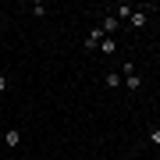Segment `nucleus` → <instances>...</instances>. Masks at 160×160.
<instances>
[{
    "label": "nucleus",
    "instance_id": "nucleus-1",
    "mask_svg": "<svg viewBox=\"0 0 160 160\" xmlns=\"http://www.w3.org/2000/svg\"><path fill=\"white\" fill-rule=\"evenodd\" d=\"M4 142L11 146V149H14L18 142H22V132H18V128H7V132H4Z\"/></svg>",
    "mask_w": 160,
    "mask_h": 160
},
{
    "label": "nucleus",
    "instance_id": "nucleus-2",
    "mask_svg": "<svg viewBox=\"0 0 160 160\" xmlns=\"http://www.w3.org/2000/svg\"><path fill=\"white\" fill-rule=\"evenodd\" d=\"M100 43H103V32H100V29H92V32H89V39H86V50H96Z\"/></svg>",
    "mask_w": 160,
    "mask_h": 160
},
{
    "label": "nucleus",
    "instance_id": "nucleus-3",
    "mask_svg": "<svg viewBox=\"0 0 160 160\" xmlns=\"http://www.w3.org/2000/svg\"><path fill=\"white\" fill-rule=\"evenodd\" d=\"M132 11H135L132 4H114V18H118V22H121V18H132Z\"/></svg>",
    "mask_w": 160,
    "mask_h": 160
},
{
    "label": "nucleus",
    "instance_id": "nucleus-4",
    "mask_svg": "<svg viewBox=\"0 0 160 160\" xmlns=\"http://www.w3.org/2000/svg\"><path fill=\"white\" fill-rule=\"evenodd\" d=\"M114 50H118V39H103L100 43V53H107V57H114Z\"/></svg>",
    "mask_w": 160,
    "mask_h": 160
},
{
    "label": "nucleus",
    "instance_id": "nucleus-5",
    "mask_svg": "<svg viewBox=\"0 0 160 160\" xmlns=\"http://www.w3.org/2000/svg\"><path fill=\"white\" fill-rule=\"evenodd\" d=\"M118 29V18L110 14V18H103V25H100V32H114Z\"/></svg>",
    "mask_w": 160,
    "mask_h": 160
},
{
    "label": "nucleus",
    "instance_id": "nucleus-6",
    "mask_svg": "<svg viewBox=\"0 0 160 160\" xmlns=\"http://www.w3.org/2000/svg\"><path fill=\"white\" fill-rule=\"evenodd\" d=\"M128 22H132V25H146V11H142V7H139V11H132Z\"/></svg>",
    "mask_w": 160,
    "mask_h": 160
},
{
    "label": "nucleus",
    "instance_id": "nucleus-7",
    "mask_svg": "<svg viewBox=\"0 0 160 160\" xmlns=\"http://www.w3.org/2000/svg\"><path fill=\"white\" fill-rule=\"evenodd\" d=\"M125 86H128V89H132V92H135V89H139V86H142V82H139V75H128V78H125Z\"/></svg>",
    "mask_w": 160,
    "mask_h": 160
},
{
    "label": "nucleus",
    "instance_id": "nucleus-8",
    "mask_svg": "<svg viewBox=\"0 0 160 160\" xmlns=\"http://www.w3.org/2000/svg\"><path fill=\"white\" fill-rule=\"evenodd\" d=\"M107 86H110V89H118V86H121V75H118V71H110V75H107Z\"/></svg>",
    "mask_w": 160,
    "mask_h": 160
},
{
    "label": "nucleus",
    "instance_id": "nucleus-9",
    "mask_svg": "<svg viewBox=\"0 0 160 160\" xmlns=\"http://www.w3.org/2000/svg\"><path fill=\"white\" fill-rule=\"evenodd\" d=\"M29 11H32L36 18H43V14H46V4H32V7H29Z\"/></svg>",
    "mask_w": 160,
    "mask_h": 160
},
{
    "label": "nucleus",
    "instance_id": "nucleus-10",
    "mask_svg": "<svg viewBox=\"0 0 160 160\" xmlns=\"http://www.w3.org/2000/svg\"><path fill=\"white\" fill-rule=\"evenodd\" d=\"M149 142H153V146H160V128H153V132H149Z\"/></svg>",
    "mask_w": 160,
    "mask_h": 160
},
{
    "label": "nucleus",
    "instance_id": "nucleus-11",
    "mask_svg": "<svg viewBox=\"0 0 160 160\" xmlns=\"http://www.w3.org/2000/svg\"><path fill=\"white\" fill-rule=\"evenodd\" d=\"M7 86H11V82H7V75H0V92H7Z\"/></svg>",
    "mask_w": 160,
    "mask_h": 160
}]
</instances>
